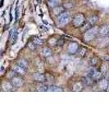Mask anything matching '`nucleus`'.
I'll use <instances>...</instances> for the list:
<instances>
[{
  "label": "nucleus",
  "instance_id": "dca6fc26",
  "mask_svg": "<svg viewBox=\"0 0 109 123\" xmlns=\"http://www.w3.org/2000/svg\"><path fill=\"white\" fill-rule=\"evenodd\" d=\"M98 21V17H96V16H93L92 17H90V18L88 22L90 23L91 25H94V24L97 23V21Z\"/></svg>",
  "mask_w": 109,
  "mask_h": 123
},
{
  "label": "nucleus",
  "instance_id": "9d476101",
  "mask_svg": "<svg viewBox=\"0 0 109 123\" xmlns=\"http://www.w3.org/2000/svg\"><path fill=\"white\" fill-rule=\"evenodd\" d=\"M99 33H100V35H108L109 33V25H103L99 30Z\"/></svg>",
  "mask_w": 109,
  "mask_h": 123
},
{
  "label": "nucleus",
  "instance_id": "39448f33",
  "mask_svg": "<svg viewBox=\"0 0 109 123\" xmlns=\"http://www.w3.org/2000/svg\"><path fill=\"white\" fill-rule=\"evenodd\" d=\"M79 49V46L78 44H77L75 42H72V43H70L68 45V48H67V50H68V52L71 53V54H74V53H76L77 51H78Z\"/></svg>",
  "mask_w": 109,
  "mask_h": 123
},
{
  "label": "nucleus",
  "instance_id": "6ab92c4d",
  "mask_svg": "<svg viewBox=\"0 0 109 123\" xmlns=\"http://www.w3.org/2000/svg\"><path fill=\"white\" fill-rule=\"evenodd\" d=\"M77 53H78V54L80 55V56L83 57L86 53V49H85V48H84V47L80 48V49H78V51H77Z\"/></svg>",
  "mask_w": 109,
  "mask_h": 123
},
{
  "label": "nucleus",
  "instance_id": "4468645a",
  "mask_svg": "<svg viewBox=\"0 0 109 123\" xmlns=\"http://www.w3.org/2000/svg\"><path fill=\"white\" fill-rule=\"evenodd\" d=\"M61 0H48V3L51 7H55L60 3Z\"/></svg>",
  "mask_w": 109,
  "mask_h": 123
},
{
  "label": "nucleus",
  "instance_id": "f03ea898",
  "mask_svg": "<svg viewBox=\"0 0 109 123\" xmlns=\"http://www.w3.org/2000/svg\"><path fill=\"white\" fill-rule=\"evenodd\" d=\"M85 22V17L82 13H78L73 17L72 19V23L73 25L76 27H80Z\"/></svg>",
  "mask_w": 109,
  "mask_h": 123
},
{
  "label": "nucleus",
  "instance_id": "1a4fd4ad",
  "mask_svg": "<svg viewBox=\"0 0 109 123\" xmlns=\"http://www.w3.org/2000/svg\"><path fill=\"white\" fill-rule=\"evenodd\" d=\"M53 13H54L56 16H60L62 13H63L65 12V9L63 8V7H61V6H59V7H53Z\"/></svg>",
  "mask_w": 109,
  "mask_h": 123
},
{
  "label": "nucleus",
  "instance_id": "4be33fe9",
  "mask_svg": "<svg viewBox=\"0 0 109 123\" xmlns=\"http://www.w3.org/2000/svg\"><path fill=\"white\" fill-rule=\"evenodd\" d=\"M34 43H37V44L41 45V44H43V41L42 40V39H39V38H35V39H34Z\"/></svg>",
  "mask_w": 109,
  "mask_h": 123
},
{
  "label": "nucleus",
  "instance_id": "2eb2a0df",
  "mask_svg": "<svg viewBox=\"0 0 109 123\" xmlns=\"http://www.w3.org/2000/svg\"><path fill=\"white\" fill-rule=\"evenodd\" d=\"M17 37H18V33L17 32V31H14L12 34L11 35V39H10V40H11V43H15L16 41L17 40Z\"/></svg>",
  "mask_w": 109,
  "mask_h": 123
},
{
  "label": "nucleus",
  "instance_id": "f3484780",
  "mask_svg": "<svg viewBox=\"0 0 109 123\" xmlns=\"http://www.w3.org/2000/svg\"><path fill=\"white\" fill-rule=\"evenodd\" d=\"M82 89H83V85H81V83H76L73 86V90L74 91H80Z\"/></svg>",
  "mask_w": 109,
  "mask_h": 123
},
{
  "label": "nucleus",
  "instance_id": "f8f14e48",
  "mask_svg": "<svg viewBox=\"0 0 109 123\" xmlns=\"http://www.w3.org/2000/svg\"><path fill=\"white\" fill-rule=\"evenodd\" d=\"M12 83H9V82H3V85H2V87H3V90H5V91H8L11 90L12 88Z\"/></svg>",
  "mask_w": 109,
  "mask_h": 123
},
{
  "label": "nucleus",
  "instance_id": "7ed1b4c3",
  "mask_svg": "<svg viewBox=\"0 0 109 123\" xmlns=\"http://www.w3.org/2000/svg\"><path fill=\"white\" fill-rule=\"evenodd\" d=\"M71 19V14L69 12H64L60 16H58V23L61 25H65L69 22Z\"/></svg>",
  "mask_w": 109,
  "mask_h": 123
},
{
  "label": "nucleus",
  "instance_id": "0eeeda50",
  "mask_svg": "<svg viewBox=\"0 0 109 123\" xmlns=\"http://www.w3.org/2000/svg\"><path fill=\"white\" fill-rule=\"evenodd\" d=\"M33 78L35 80L39 81V82H43V81H44V80H45L44 75L42 74V73H40V72L35 73V74L33 75Z\"/></svg>",
  "mask_w": 109,
  "mask_h": 123
},
{
  "label": "nucleus",
  "instance_id": "f257e3e1",
  "mask_svg": "<svg viewBox=\"0 0 109 123\" xmlns=\"http://www.w3.org/2000/svg\"><path fill=\"white\" fill-rule=\"evenodd\" d=\"M99 32L98 27H91L90 29L87 30L84 34V39L86 42H90L92 39H94L96 35H98V33Z\"/></svg>",
  "mask_w": 109,
  "mask_h": 123
},
{
  "label": "nucleus",
  "instance_id": "ddd939ff",
  "mask_svg": "<svg viewBox=\"0 0 109 123\" xmlns=\"http://www.w3.org/2000/svg\"><path fill=\"white\" fill-rule=\"evenodd\" d=\"M17 64L20 65L21 67H24V68H27L28 67V62L25 60V59H19L17 61Z\"/></svg>",
  "mask_w": 109,
  "mask_h": 123
},
{
  "label": "nucleus",
  "instance_id": "6e6552de",
  "mask_svg": "<svg viewBox=\"0 0 109 123\" xmlns=\"http://www.w3.org/2000/svg\"><path fill=\"white\" fill-rule=\"evenodd\" d=\"M108 85H109V82L107 80H105V79H103V80H101L99 81V83H98L99 88L101 89V90H108Z\"/></svg>",
  "mask_w": 109,
  "mask_h": 123
},
{
  "label": "nucleus",
  "instance_id": "9b49d317",
  "mask_svg": "<svg viewBox=\"0 0 109 123\" xmlns=\"http://www.w3.org/2000/svg\"><path fill=\"white\" fill-rule=\"evenodd\" d=\"M42 54L44 57H49L53 54V51L49 48H43L42 49Z\"/></svg>",
  "mask_w": 109,
  "mask_h": 123
},
{
  "label": "nucleus",
  "instance_id": "5701e85b",
  "mask_svg": "<svg viewBox=\"0 0 109 123\" xmlns=\"http://www.w3.org/2000/svg\"><path fill=\"white\" fill-rule=\"evenodd\" d=\"M97 62H98V60H97L96 57H92V58L90 59V64L92 65V66H94V65H96Z\"/></svg>",
  "mask_w": 109,
  "mask_h": 123
},
{
  "label": "nucleus",
  "instance_id": "423d86ee",
  "mask_svg": "<svg viewBox=\"0 0 109 123\" xmlns=\"http://www.w3.org/2000/svg\"><path fill=\"white\" fill-rule=\"evenodd\" d=\"M12 69H13V71H16V72L18 73V74H20V75H25V73H26L25 68H24V67H21L18 64L14 65V66L12 67Z\"/></svg>",
  "mask_w": 109,
  "mask_h": 123
},
{
  "label": "nucleus",
  "instance_id": "412c9836",
  "mask_svg": "<svg viewBox=\"0 0 109 123\" xmlns=\"http://www.w3.org/2000/svg\"><path fill=\"white\" fill-rule=\"evenodd\" d=\"M48 88L49 87L46 86V85H40L37 87V90L38 91H48Z\"/></svg>",
  "mask_w": 109,
  "mask_h": 123
},
{
  "label": "nucleus",
  "instance_id": "aec40b11",
  "mask_svg": "<svg viewBox=\"0 0 109 123\" xmlns=\"http://www.w3.org/2000/svg\"><path fill=\"white\" fill-rule=\"evenodd\" d=\"M101 76H102V72H100V71H96L94 73V75L92 76V77L95 80H98V79L101 78Z\"/></svg>",
  "mask_w": 109,
  "mask_h": 123
},
{
  "label": "nucleus",
  "instance_id": "a211bd4d",
  "mask_svg": "<svg viewBox=\"0 0 109 123\" xmlns=\"http://www.w3.org/2000/svg\"><path fill=\"white\" fill-rule=\"evenodd\" d=\"M48 91H53V92H62V89L59 88V87L57 86H51L48 88Z\"/></svg>",
  "mask_w": 109,
  "mask_h": 123
},
{
  "label": "nucleus",
  "instance_id": "20e7f679",
  "mask_svg": "<svg viewBox=\"0 0 109 123\" xmlns=\"http://www.w3.org/2000/svg\"><path fill=\"white\" fill-rule=\"evenodd\" d=\"M12 84L13 86L16 87V88H19V87H21V85H23L22 78L18 77V76L12 77Z\"/></svg>",
  "mask_w": 109,
  "mask_h": 123
}]
</instances>
